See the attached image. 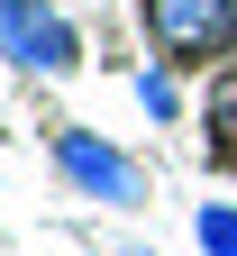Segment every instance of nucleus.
Segmentation results:
<instances>
[{"mask_svg":"<svg viewBox=\"0 0 237 256\" xmlns=\"http://www.w3.org/2000/svg\"><path fill=\"white\" fill-rule=\"evenodd\" d=\"M55 174L82 192V202H110V210H137L146 202V165L119 156L100 128H55Z\"/></svg>","mask_w":237,"mask_h":256,"instance_id":"1","label":"nucleus"},{"mask_svg":"<svg viewBox=\"0 0 237 256\" xmlns=\"http://www.w3.org/2000/svg\"><path fill=\"white\" fill-rule=\"evenodd\" d=\"M164 64H219L237 46V0H137Z\"/></svg>","mask_w":237,"mask_h":256,"instance_id":"2","label":"nucleus"},{"mask_svg":"<svg viewBox=\"0 0 237 256\" xmlns=\"http://www.w3.org/2000/svg\"><path fill=\"white\" fill-rule=\"evenodd\" d=\"M119 256H155V247H119Z\"/></svg>","mask_w":237,"mask_h":256,"instance_id":"7","label":"nucleus"},{"mask_svg":"<svg viewBox=\"0 0 237 256\" xmlns=\"http://www.w3.org/2000/svg\"><path fill=\"white\" fill-rule=\"evenodd\" d=\"M137 101H146L155 119H174V110H183V92H174V74H137Z\"/></svg>","mask_w":237,"mask_h":256,"instance_id":"6","label":"nucleus"},{"mask_svg":"<svg viewBox=\"0 0 237 256\" xmlns=\"http://www.w3.org/2000/svg\"><path fill=\"white\" fill-rule=\"evenodd\" d=\"M192 238H201V256H237V202H201Z\"/></svg>","mask_w":237,"mask_h":256,"instance_id":"4","label":"nucleus"},{"mask_svg":"<svg viewBox=\"0 0 237 256\" xmlns=\"http://www.w3.org/2000/svg\"><path fill=\"white\" fill-rule=\"evenodd\" d=\"M0 55H9L18 74H73L82 37H73L64 10H46V0H0Z\"/></svg>","mask_w":237,"mask_h":256,"instance_id":"3","label":"nucleus"},{"mask_svg":"<svg viewBox=\"0 0 237 256\" xmlns=\"http://www.w3.org/2000/svg\"><path fill=\"white\" fill-rule=\"evenodd\" d=\"M210 138H219V146H237V64H228L219 92H210Z\"/></svg>","mask_w":237,"mask_h":256,"instance_id":"5","label":"nucleus"}]
</instances>
